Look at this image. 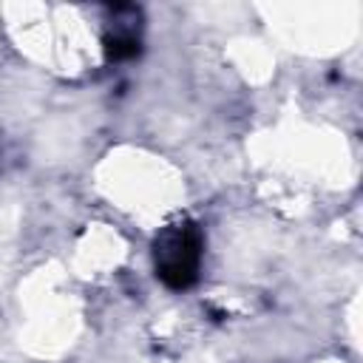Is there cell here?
I'll use <instances>...</instances> for the list:
<instances>
[{"mask_svg":"<svg viewBox=\"0 0 363 363\" xmlns=\"http://www.w3.org/2000/svg\"><path fill=\"white\" fill-rule=\"evenodd\" d=\"M204 238L193 221L167 224L153 241V264L156 275L167 289H187L199 278Z\"/></svg>","mask_w":363,"mask_h":363,"instance_id":"6da1fadb","label":"cell"},{"mask_svg":"<svg viewBox=\"0 0 363 363\" xmlns=\"http://www.w3.org/2000/svg\"><path fill=\"white\" fill-rule=\"evenodd\" d=\"M105 54H108V60H113V62H119V60H133V57L139 54V40H136V34H130V31H113V34H108V37H105Z\"/></svg>","mask_w":363,"mask_h":363,"instance_id":"7a4b0ae2","label":"cell"}]
</instances>
